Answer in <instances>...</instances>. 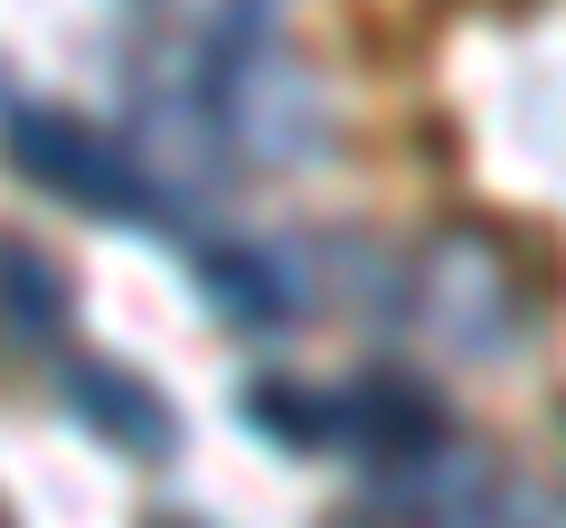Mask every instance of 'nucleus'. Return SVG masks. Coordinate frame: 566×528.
<instances>
[{"instance_id": "obj_1", "label": "nucleus", "mask_w": 566, "mask_h": 528, "mask_svg": "<svg viewBox=\"0 0 566 528\" xmlns=\"http://www.w3.org/2000/svg\"><path fill=\"white\" fill-rule=\"evenodd\" d=\"M20 170H29V180H48V189H66V199H95V208H133V218L161 208V189L142 180L114 142L76 133L66 114H29V104H20Z\"/></svg>"}, {"instance_id": "obj_2", "label": "nucleus", "mask_w": 566, "mask_h": 528, "mask_svg": "<svg viewBox=\"0 0 566 528\" xmlns=\"http://www.w3.org/2000/svg\"><path fill=\"white\" fill-rule=\"evenodd\" d=\"M66 397H76L85 425L123 434L133 453H170V406L142 378H123V368H66Z\"/></svg>"}, {"instance_id": "obj_3", "label": "nucleus", "mask_w": 566, "mask_h": 528, "mask_svg": "<svg viewBox=\"0 0 566 528\" xmlns=\"http://www.w3.org/2000/svg\"><path fill=\"white\" fill-rule=\"evenodd\" d=\"M208 284H218V303L237 321H283L293 311V284H283L274 255H208Z\"/></svg>"}]
</instances>
